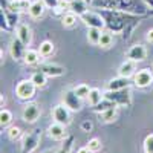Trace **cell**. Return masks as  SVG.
Segmentation results:
<instances>
[{
    "mask_svg": "<svg viewBox=\"0 0 153 153\" xmlns=\"http://www.w3.org/2000/svg\"><path fill=\"white\" fill-rule=\"evenodd\" d=\"M31 3V0H9V9L17 14H22V12H28Z\"/></svg>",
    "mask_w": 153,
    "mask_h": 153,
    "instance_id": "cell-17",
    "label": "cell"
},
{
    "mask_svg": "<svg viewBox=\"0 0 153 153\" xmlns=\"http://www.w3.org/2000/svg\"><path fill=\"white\" fill-rule=\"evenodd\" d=\"M103 100H104V94L101 92L98 87H92L91 92H89V97H87V103L94 107V106L100 104Z\"/></svg>",
    "mask_w": 153,
    "mask_h": 153,
    "instance_id": "cell-20",
    "label": "cell"
},
{
    "mask_svg": "<svg viewBox=\"0 0 153 153\" xmlns=\"http://www.w3.org/2000/svg\"><path fill=\"white\" fill-rule=\"evenodd\" d=\"M38 71H42L43 74H46L48 76H51V78H55V76H61V75H65V72H66V69L63 68V66H60V65H52V63L40 65Z\"/></svg>",
    "mask_w": 153,
    "mask_h": 153,
    "instance_id": "cell-12",
    "label": "cell"
},
{
    "mask_svg": "<svg viewBox=\"0 0 153 153\" xmlns=\"http://www.w3.org/2000/svg\"><path fill=\"white\" fill-rule=\"evenodd\" d=\"M144 2H146V3H147V5L152 8V9H153V0H144Z\"/></svg>",
    "mask_w": 153,
    "mask_h": 153,
    "instance_id": "cell-42",
    "label": "cell"
},
{
    "mask_svg": "<svg viewBox=\"0 0 153 153\" xmlns=\"http://www.w3.org/2000/svg\"><path fill=\"white\" fill-rule=\"evenodd\" d=\"M76 153H92V152L89 150L87 147H80L78 150H76Z\"/></svg>",
    "mask_w": 153,
    "mask_h": 153,
    "instance_id": "cell-41",
    "label": "cell"
},
{
    "mask_svg": "<svg viewBox=\"0 0 153 153\" xmlns=\"http://www.w3.org/2000/svg\"><path fill=\"white\" fill-rule=\"evenodd\" d=\"M48 135L51 139L54 141H63V139L68 138V133H66V126H63L60 123H52L49 127H48Z\"/></svg>",
    "mask_w": 153,
    "mask_h": 153,
    "instance_id": "cell-10",
    "label": "cell"
},
{
    "mask_svg": "<svg viewBox=\"0 0 153 153\" xmlns=\"http://www.w3.org/2000/svg\"><path fill=\"white\" fill-rule=\"evenodd\" d=\"M12 121V113L8 110V109H2L0 112V126L2 127H8Z\"/></svg>",
    "mask_w": 153,
    "mask_h": 153,
    "instance_id": "cell-30",
    "label": "cell"
},
{
    "mask_svg": "<svg viewBox=\"0 0 153 153\" xmlns=\"http://www.w3.org/2000/svg\"><path fill=\"white\" fill-rule=\"evenodd\" d=\"M40 115H42V109H40V106L35 104V103H28L26 106L23 107L22 118H23L25 123L34 124L38 118H40Z\"/></svg>",
    "mask_w": 153,
    "mask_h": 153,
    "instance_id": "cell-6",
    "label": "cell"
},
{
    "mask_svg": "<svg viewBox=\"0 0 153 153\" xmlns=\"http://www.w3.org/2000/svg\"><path fill=\"white\" fill-rule=\"evenodd\" d=\"M5 12V16H6V20H8V25H9V28H17L19 26V14L14 11H11V9H2Z\"/></svg>",
    "mask_w": 153,
    "mask_h": 153,
    "instance_id": "cell-26",
    "label": "cell"
},
{
    "mask_svg": "<svg viewBox=\"0 0 153 153\" xmlns=\"http://www.w3.org/2000/svg\"><path fill=\"white\" fill-rule=\"evenodd\" d=\"M129 86H130L129 78L120 75V76H117V78H112L107 83V91H121V89H127Z\"/></svg>",
    "mask_w": 153,
    "mask_h": 153,
    "instance_id": "cell-14",
    "label": "cell"
},
{
    "mask_svg": "<svg viewBox=\"0 0 153 153\" xmlns=\"http://www.w3.org/2000/svg\"><path fill=\"white\" fill-rule=\"evenodd\" d=\"M76 17H78V16H75L74 14V12H66V14H63V17H61V25H63V26H65V28H75L76 26V22H78V20H76Z\"/></svg>",
    "mask_w": 153,
    "mask_h": 153,
    "instance_id": "cell-24",
    "label": "cell"
},
{
    "mask_svg": "<svg viewBox=\"0 0 153 153\" xmlns=\"http://www.w3.org/2000/svg\"><path fill=\"white\" fill-rule=\"evenodd\" d=\"M104 98L110 100L112 103H115L117 106H129L130 104L129 87L121 89V91H107V92H104Z\"/></svg>",
    "mask_w": 153,
    "mask_h": 153,
    "instance_id": "cell-2",
    "label": "cell"
},
{
    "mask_svg": "<svg viewBox=\"0 0 153 153\" xmlns=\"http://www.w3.org/2000/svg\"><path fill=\"white\" fill-rule=\"evenodd\" d=\"M42 2L48 6V8H51V9H54L58 3H60V0H42Z\"/></svg>",
    "mask_w": 153,
    "mask_h": 153,
    "instance_id": "cell-39",
    "label": "cell"
},
{
    "mask_svg": "<svg viewBox=\"0 0 153 153\" xmlns=\"http://www.w3.org/2000/svg\"><path fill=\"white\" fill-rule=\"evenodd\" d=\"M101 32H103V29L87 28V42L92 43V45H98L100 43V38H101Z\"/></svg>",
    "mask_w": 153,
    "mask_h": 153,
    "instance_id": "cell-25",
    "label": "cell"
},
{
    "mask_svg": "<svg viewBox=\"0 0 153 153\" xmlns=\"http://www.w3.org/2000/svg\"><path fill=\"white\" fill-rule=\"evenodd\" d=\"M81 129H83V132H91L94 129V124L91 121H83L81 123Z\"/></svg>",
    "mask_w": 153,
    "mask_h": 153,
    "instance_id": "cell-38",
    "label": "cell"
},
{
    "mask_svg": "<svg viewBox=\"0 0 153 153\" xmlns=\"http://www.w3.org/2000/svg\"><path fill=\"white\" fill-rule=\"evenodd\" d=\"M66 9H69V3L68 2H65V0H60V3L54 8V12L57 16H61V14H66Z\"/></svg>",
    "mask_w": 153,
    "mask_h": 153,
    "instance_id": "cell-35",
    "label": "cell"
},
{
    "mask_svg": "<svg viewBox=\"0 0 153 153\" xmlns=\"http://www.w3.org/2000/svg\"><path fill=\"white\" fill-rule=\"evenodd\" d=\"M69 11L74 12L75 16L81 17L87 12V2L86 0H71L69 2Z\"/></svg>",
    "mask_w": 153,
    "mask_h": 153,
    "instance_id": "cell-16",
    "label": "cell"
},
{
    "mask_svg": "<svg viewBox=\"0 0 153 153\" xmlns=\"http://www.w3.org/2000/svg\"><path fill=\"white\" fill-rule=\"evenodd\" d=\"M46 153H51V152H46Z\"/></svg>",
    "mask_w": 153,
    "mask_h": 153,
    "instance_id": "cell-45",
    "label": "cell"
},
{
    "mask_svg": "<svg viewBox=\"0 0 153 153\" xmlns=\"http://www.w3.org/2000/svg\"><path fill=\"white\" fill-rule=\"evenodd\" d=\"M26 46H25L23 43H22V40L20 38H14V40L11 42V46H9V52H11V57L14 58L16 61H19V60H23L25 58V54H26V49H25Z\"/></svg>",
    "mask_w": 153,
    "mask_h": 153,
    "instance_id": "cell-11",
    "label": "cell"
},
{
    "mask_svg": "<svg viewBox=\"0 0 153 153\" xmlns=\"http://www.w3.org/2000/svg\"><path fill=\"white\" fill-rule=\"evenodd\" d=\"M136 68H135V61H132V60H126L123 65L120 66V69H118V74L121 75V76H126V78H130V76H133L136 72Z\"/></svg>",
    "mask_w": 153,
    "mask_h": 153,
    "instance_id": "cell-18",
    "label": "cell"
},
{
    "mask_svg": "<svg viewBox=\"0 0 153 153\" xmlns=\"http://www.w3.org/2000/svg\"><path fill=\"white\" fill-rule=\"evenodd\" d=\"M118 11H129L133 5V0H117Z\"/></svg>",
    "mask_w": 153,
    "mask_h": 153,
    "instance_id": "cell-36",
    "label": "cell"
},
{
    "mask_svg": "<svg viewBox=\"0 0 153 153\" xmlns=\"http://www.w3.org/2000/svg\"><path fill=\"white\" fill-rule=\"evenodd\" d=\"M153 83V74L150 69H139L135 75H133V84L139 89H144L149 87Z\"/></svg>",
    "mask_w": 153,
    "mask_h": 153,
    "instance_id": "cell-7",
    "label": "cell"
},
{
    "mask_svg": "<svg viewBox=\"0 0 153 153\" xmlns=\"http://www.w3.org/2000/svg\"><path fill=\"white\" fill-rule=\"evenodd\" d=\"M22 136V129L17 126H11L8 129V138L12 139V141H16V139H19Z\"/></svg>",
    "mask_w": 153,
    "mask_h": 153,
    "instance_id": "cell-32",
    "label": "cell"
},
{
    "mask_svg": "<svg viewBox=\"0 0 153 153\" xmlns=\"http://www.w3.org/2000/svg\"><path fill=\"white\" fill-rule=\"evenodd\" d=\"M126 57L127 60H132L135 63L138 61H144L146 57H147V49L144 45H133L129 48V51L126 52Z\"/></svg>",
    "mask_w": 153,
    "mask_h": 153,
    "instance_id": "cell-9",
    "label": "cell"
},
{
    "mask_svg": "<svg viewBox=\"0 0 153 153\" xmlns=\"http://www.w3.org/2000/svg\"><path fill=\"white\" fill-rule=\"evenodd\" d=\"M54 51H55V46L52 42H49V40H45L40 43V48H38V52H40L42 57H51L54 54Z\"/></svg>",
    "mask_w": 153,
    "mask_h": 153,
    "instance_id": "cell-22",
    "label": "cell"
},
{
    "mask_svg": "<svg viewBox=\"0 0 153 153\" xmlns=\"http://www.w3.org/2000/svg\"><path fill=\"white\" fill-rule=\"evenodd\" d=\"M0 26H2L3 31H9V25H8V20H6V16H5V12L2 11L0 12Z\"/></svg>",
    "mask_w": 153,
    "mask_h": 153,
    "instance_id": "cell-37",
    "label": "cell"
},
{
    "mask_svg": "<svg viewBox=\"0 0 153 153\" xmlns=\"http://www.w3.org/2000/svg\"><path fill=\"white\" fill-rule=\"evenodd\" d=\"M86 2H87V3H92V2H94V0H86Z\"/></svg>",
    "mask_w": 153,
    "mask_h": 153,
    "instance_id": "cell-44",
    "label": "cell"
},
{
    "mask_svg": "<svg viewBox=\"0 0 153 153\" xmlns=\"http://www.w3.org/2000/svg\"><path fill=\"white\" fill-rule=\"evenodd\" d=\"M45 6H46V5L42 2V0H35V2H32L31 6H29V9H28L29 17L34 19V20L43 17V14H45Z\"/></svg>",
    "mask_w": 153,
    "mask_h": 153,
    "instance_id": "cell-15",
    "label": "cell"
},
{
    "mask_svg": "<svg viewBox=\"0 0 153 153\" xmlns=\"http://www.w3.org/2000/svg\"><path fill=\"white\" fill-rule=\"evenodd\" d=\"M112 43H113L112 32L110 31H103V32H101V38H100L98 46H101V48H110Z\"/></svg>",
    "mask_w": 153,
    "mask_h": 153,
    "instance_id": "cell-27",
    "label": "cell"
},
{
    "mask_svg": "<svg viewBox=\"0 0 153 153\" xmlns=\"http://www.w3.org/2000/svg\"><path fill=\"white\" fill-rule=\"evenodd\" d=\"M63 104L66 107H69L72 112H78L83 107V100L75 94L74 89H69V91H66L65 95H63Z\"/></svg>",
    "mask_w": 153,
    "mask_h": 153,
    "instance_id": "cell-5",
    "label": "cell"
},
{
    "mask_svg": "<svg viewBox=\"0 0 153 153\" xmlns=\"http://www.w3.org/2000/svg\"><path fill=\"white\" fill-rule=\"evenodd\" d=\"M149 16H152V17H153V9H150V11H149Z\"/></svg>",
    "mask_w": 153,
    "mask_h": 153,
    "instance_id": "cell-43",
    "label": "cell"
},
{
    "mask_svg": "<svg viewBox=\"0 0 153 153\" xmlns=\"http://www.w3.org/2000/svg\"><path fill=\"white\" fill-rule=\"evenodd\" d=\"M40 52L38 51H35V49H26V54H25V58H23V61H25V65L26 66H35V65H38V61H40Z\"/></svg>",
    "mask_w": 153,
    "mask_h": 153,
    "instance_id": "cell-19",
    "label": "cell"
},
{
    "mask_svg": "<svg viewBox=\"0 0 153 153\" xmlns=\"http://www.w3.org/2000/svg\"><path fill=\"white\" fill-rule=\"evenodd\" d=\"M16 34H17V38H20L25 46H29V43L32 40V31H31V28L28 26V25L20 23L17 26V29H16Z\"/></svg>",
    "mask_w": 153,
    "mask_h": 153,
    "instance_id": "cell-13",
    "label": "cell"
},
{
    "mask_svg": "<svg viewBox=\"0 0 153 153\" xmlns=\"http://www.w3.org/2000/svg\"><path fill=\"white\" fill-rule=\"evenodd\" d=\"M117 115H118V110H117V106H115V107H110L104 112L98 113V117L103 123H112V121L117 120Z\"/></svg>",
    "mask_w": 153,
    "mask_h": 153,
    "instance_id": "cell-21",
    "label": "cell"
},
{
    "mask_svg": "<svg viewBox=\"0 0 153 153\" xmlns=\"http://www.w3.org/2000/svg\"><path fill=\"white\" fill-rule=\"evenodd\" d=\"M37 87H45L46 86V83H48V75L46 74H43L42 71H37V72H34L32 75H31V78H29Z\"/></svg>",
    "mask_w": 153,
    "mask_h": 153,
    "instance_id": "cell-23",
    "label": "cell"
},
{
    "mask_svg": "<svg viewBox=\"0 0 153 153\" xmlns=\"http://www.w3.org/2000/svg\"><path fill=\"white\" fill-rule=\"evenodd\" d=\"M101 146H103V144H101V141H100L98 138H92V139H89V143H87L86 147L91 150L92 153H95V152L101 150Z\"/></svg>",
    "mask_w": 153,
    "mask_h": 153,
    "instance_id": "cell-33",
    "label": "cell"
},
{
    "mask_svg": "<svg viewBox=\"0 0 153 153\" xmlns=\"http://www.w3.org/2000/svg\"><path fill=\"white\" fill-rule=\"evenodd\" d=\"M74 141H75V138L74 136H68L65 139V143L61 144V147L55 152V153H71L72 147H74Z\"/></svg>",
    "mask_w": 153,
    "mask_h": 153,
    "instance_id": "cell-28",
    "label": "cell"
},
{
    "mask_svg": "<svg viewBox=\"0 0 153 153\" xmlns=\"http://www.w3.org/2000/svg\"><path fill=\"white\" fill-rule=\"evenodd\" d=\"M52 120L55 123H60L63 126H68L71 123V109L65 104H58L52 110Z\"/></svg>",
    "mask_w": 153,
    "mask_h": 153,
    "instance_id": "cell-8",
    "label": "cell"
},
{
    "mask_svg": "<svg viewBox=\"0 0 153 153\" xmlns=\"http://www.w3.org/2000/svg\"><path fill=\"white\" fill-rule=\"evenodd\" d=\"M75 94L78 95L81 100H87V97H89V92H91V87H89L87 84H78L75 89Z\"/></svg>",
    "mask_w": 153,
    "mask_h": 153,
    "instance_id": "cell-31",
    "label": "cell"
},
{
    "mask_svg": "<svg viewBox=\"0 0 153 153\" xmlns=\"http://www.w3.org/2000/svg\"><path fill=\"white\" fill-rule=\"evenodd\" d=\"M146 40H147V43L153 45V28L147 31V34H146Z\"/></svg>",
    "mask_w": 153,
    "mask_h": 153,
    "instance_id": "cell-40",
    "label": "cell"
},
{
    "mask_svg": "<svg viewBox=\"0 0 153 153\" xmlns=\"http://www.w3.org/2000/svg\"><path fill=\"white\" fill-rule=\"evenodd\" d=\"M143 147H144V153H153V133L146 136Z\"/></svg>",
    "mask_w": 153,
    "mask_h": 153,
    "instance_id": "cell-34",
    "label": "cell"
},
{
    "mask_svg": "<svg viewBox=\"0 0 153 153\" xmlns=\"http://www.w3.org/2000/svg\"><path fill=\"white\" fill-rule=\"evenodd\" d=\"M35 89L37 86L31 80H22L16 86V95L22 101H29L35 97Z\"/></svg>",
    "mask_w": 153,
    "mask_h": 153,
    "instance_id": "cell-1",
    "label": "cell"
},
{
    "mask_svg": "<svg viewBox=\"0 0 153 153\" xmlns=\"http://www.w3.org/2000/svg\"><path fill=\"white\" fill-rule=\"evenodd\" d=\"M81 22L86 25L87 28H98V29L106 28V20H104V17L101 14H98V12L87 11L86 14L81 16Z\"/></svg>",
    "mask_w": 153,
    "mask_h": 153,
    "instance_id": "cell-4",
    "label": "cell"
},
{
    "mask_svg": "<svg viewBox=\"0 0 153 153\" xmlns=\"http://www.w3.org/2000/svg\"><path fill=\"white\" fill-rule=\"evenodd\" d=\"M115 106H117L115 103H112L110 100H106V98H104V100L101 101L100 104L94 106L92 109H94V112H97V113H101V112H104V110H107V109H110V107H115Z\"/></svg>",
    "mask_w": 153,
    "mask_h": 153,
    "instance_id": "cell-29",
    "label": "cell"
},
{
    "mask_svg": "<svg viewBox=\"0 0 153 153\" xmlns=\"http://www.w3.org/2000/svg\"><path fill=\"white\" fill-rule=\"evenodd\" d=\"M40 139H42V130L40 129L32 130L29 135H26L25 139H23L22 153H32L34 150H37L38 144H40Z\"/></svg>",
    "mask_w": 153,
    "mask_h": 153,
    "instance_id": "cell-3",
    "label": "cell"
}]
</instances>
